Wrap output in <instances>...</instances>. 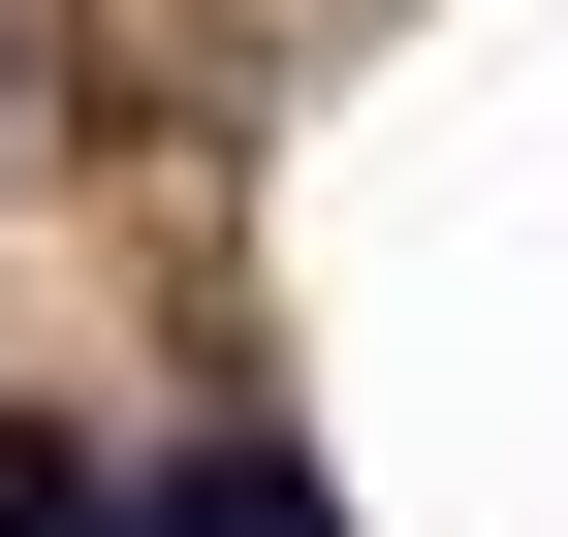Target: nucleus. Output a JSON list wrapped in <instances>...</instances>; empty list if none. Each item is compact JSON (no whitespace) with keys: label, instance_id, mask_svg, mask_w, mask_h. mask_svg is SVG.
<instances>
[{"label":"nucleus","instance_id":"nucleus-1","mask_svg":"<svg viewBox=\"0 0 568 537\" xmlns=\"http://www.w3.org/2000/svg\"><path fill=\"white\" fill-rule=\"evenodd\" d=\"M126 537H347V506H316V475H284V443H190V475H159V506H126Z\"/></svg>","mask_w":568,"mask_h":537},{"label":"nucleus","instance_id":"nucleus-2","mask_svg":"<svg viewBox=\"0 0 568 537\" xmlns=\"http://www.w3.org/2000/svg\"><path fill=\"white\" fill-rule=\"evenodd\" d=\"M0 537H126V506H95V443H63V412H0Z\"/></svg>","mask_w":568,"mask_h":537}]
</instances>
